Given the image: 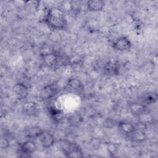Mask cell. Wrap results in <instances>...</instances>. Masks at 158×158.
<instances>
[{
	"label": "cell",
	"instance_id": "cell-1",
	"mask_svg": "<svg viewBox=\"0 0 158 158\" xmlns=\"http://www.w3.org/2000/svg\"><path fill=\"white\" fill-rule=\"evenodd\" d=\"M44 22L54 30H64L67 27L64 12L59 7L49 8L44 17Z\"/></svg>",
	"mask_w": 158,
	"mask_h": 158
},
{
	"label": "cell",
	"instance_id": "cell-2",
	"mask_svg": "<svg viewBox=\"0 0 158 158\" xmlns=\"http://www.w3.org/2000/svg\"><path fill=\"white\" fill-rule=\"evenodd\" d=\"M132 43L130 40L125 36L115 38L112 43V47L118 51H127L131 48Z\"/></svg>",
	"mask_w": 158,
	"mask_h": 158
},
{
	"label": "cell",
	"instance_id": "cell-3",
	"mask_svg": "<svg viewBox=\"0 0 158 158\" xmlns=\"http://www.w3.org/2000/svg\"><path fill=\"white\" fill-rule=\"evenodd\" d=\"M12 89L16 98L19 100L24 99L28 96V88L23 83L18 82L15 83Z\"/></svg>",
	"mask_w": 158,
	"mask_h": 158
},
{
	"label": "cell",
	"instance_id": "cell-4",
	"mask_svg": "<svg viewBox=\"0 0 158 158\" xmlns=\"http://www.w3.org/2000/svg\"><path fill=\"white\" fill-rule=\"evenodd\" d=\"M39 138L41 146L44 149L51 148L55 143V137L49 131H44Z\"/></svg>",
	"mask_w": 158,
	"mask_h": 158
},
{
	"label": "cell",
	"instance_id": "cell-5",
	"mask_svg": "<svg viewBox=\"0 0 158 158\" xmlns=\"http://www.w3.org/2000/svg\"><path fill=\"white\" fill-rule=\"evenodd\" d=\"M36 143L32 140H27L20 145V151L26 156H30L33 154L36 151Z\"/></svg>",
	"mask_w": 158,
	"mask_h": 158
},
{
	"label": "cell",
	"instance_id": "cell-6",
	"mask_svg": "<svg viewBox=\"0 0 158 158\" xmlns=\"http://www.w3.org/2000/svg\"><path fill=\"white\" fill-rule=\"evenodd\" d=\"M45 130L38 126H33L25 130L24 135L29 139H35L39 138Z\"/></svg>",
	"mask_w": 158,
	"mask_h": 158
},
{
	"label": "cell",
	"instance_id": "cell-7",
	"mask_svg": "<svg viewBox=\"0 0 158 158\" xmlns=\"http://www.w3.org/2000/svg\"><path fill=\"white\" fill-rule=\"evenodd\" d=\"M128 109L130 113L136 117H138L146 112V106L143 104L137 102H130L128 104Z\"/></svg>",
	"mask_w": 158,
	"mask_h": 158
},
{
	"label": "cell",
	"instance_id": "cell-8",
	"mask_svg": "<svg viewBox=\"0 0 158 158\" xmlns=\"http://www.w3.org/2000/svg\"><path fill=\"white\" fill-rule=\"evenodd\" d=\"M105 6V2L101 0H89L86 2V7L90 12H99L102 10Z\"/></svg>",
	"mask_w": 158,
	"mask_h": 158
},
{
	"label": "cell",
	"instance_id": "cell-9",
	"mask_svg": "<svg viewBox=\"0 0 158 158\" xmlns=\"http://www.w3.org/2000/svg\"><path fill=\"white\" fill-rule=\"evenodd\" d=\"M67 86L71 89L75 91H81L84 89V86L82 82L78 78L72 77L67 81Z\"/></svg>",
	"mask_w": 158,
	"mask_h": 158
},
{
	"label": "cell",
	"instance_id": "cell-10",
	"mask_svg": "<svg viewBox=\"0 0 158 158\" xmlns=\"http://www.w3.org/2000/svg\"><path fill=\"white\" fill-rule=\"evenodd\" d=\"M131 139L136 143H141L144 142L147 139V136L145 131L135 130L131 134H130Z\"/></svg>",
	"mask_w": 158,
	"mask_h": 158
},
{
	"label": "cell",
	"instance_id": "cell-11",
	"mask_svg": "<svg viewBox=\"0 0 158 158\" xmlns=\"http://www.w3.org/2000/svg\"><path fill=\"white\" fill-rule=\"evenodd\" d=\"M118 127L121 130V131L128 135L131 134L136 130L134 124L127 121L119 122Z\"/></svg>",
	"mask_w": 158,
	"mask_h": 158
},
{
	"label": "cell",
	"instance_id": "cell-12",
	"mask_svg": "<svg viewBox=\"0 0 158 158\" xmlns=\"http://www.w3.org/2000/svg\"><path fill=\"white\" fill-rule=\"evenodd\" d=\"M23 113L28 116L33 115L36 111V104L33 101H27L24 103L22 107Z\"/></svg>",
	"mask_w": 158,
	"mask_h": 158
},
{
	"label": "cell",
	"instance_id": "cell-13",
	"mask_svg": "<svg viewBox=\"0 0 158 158\" xmlns=\"http://www.w3.org/2000/svg\"><path fill=\"white\" fill-rule=\"evenodd\" d=\"M104 73L106 75H117L118 73V67L117 64L109 61L107 62L104 67Z\"/></svg>",
	"mask_w": 158,
	"mask_h": 158
},
{
	"label": "cell",
	"instance_id": "cell-14",
	"mask_svg": "<svg viewBox=\"0 0 158 158\" xmlns=\"http://www.w3.org/2000/svg\"><path fill=\"white\" fill-rule=\"evenodd\" d=\"M43 60L47 65L49 67H52L57 64L58 57L54 53L51 52L48 54H45L43 56Z\"/></svg>",
	"mask_w": 158,
	"mask_h": 158
},
{
	"label": "cell",
	"instance_id": "cell-15",
	"mask_svg": "<svg viewBox=\"0 0 158 158\" xmlns=\"http://www.w3.org/2000/svg\"><path fill=\"white\" fill-rule=\"evenodd\" d=\"M57 92V88L54 85H48L47 86H45L42 91H41V95L43 96V98H51L53 96L55 95V94Z\"/></svg>",
	"mask_w": 158,
	"mask_h": 158
},
{
	"label": "cell",
	"instance_id": "cell-16",
	"mask_svg": "<svg viewBox=\"0 0 158 158\" xmlns=\"http://www.w3.org/2000/svg\"><path fill=\"white\" fill-rule=\"evenodd\" d=\"M67 157H83L84 154L82 150L78 147H73L69 151L64 153Z\"/></svg>",
	"mask_w": 158,
	"mask_h": 158
},
{
	"label": "cell",
	"instance_id": "cell-17",
	"mask_svg": "<svg viewBox=\"0 0 158 158\" xmlns=\"http://www.w3.org/2000/svg\"><path fill=\"white\" fill-rule=\"evenodd\" d=\"M106 149L110 156L114 157L119 150V144L117 143H108L106 144Z\"/></svg>",
	"mask_w": 158,
	"mask_h": 158
},
{
	"label": "cell",
	"instance_id": "cell-18",
	"mask_svg": "<svg viewBox=\"0 0 158 158\" xmlns=\"http://www.w3.org/2000/svg\"><path fill=\"white\" fill-rule=\"evenodd\" d=\"M25 5H27L32 10H36L40 4V1H27L24 2Z\"/></svg>",
	"mask_w": 158,
	"mask_h": 158
},
{
	"label": "cell",
	"instance_id": "cell-19",
	"mask_svg": "<svg viewBox=\"0 0 158 158\" xmlns=\"http://www.w3.org/2000/svg\"><path fill=\"white\" fill-rule=\"evenodd\" d=\"M157 94L156 93H152L149 94L145 99V101L146 104H152L154 103L157 101Z\"/></svg>",
	"mask_w": 158,
	"mask_h": 158
},
{
	"label": "cell",
	"instance_id": "cell-20",
	"mask_svg": "<svg viewBox=\"0 0 158 158\" xmlns=\"http://www.w3.org/2000/svg\"><path fill=\"white\" fill-rule=\"evenodd\" d=\"M9 146L10 143L9 139L6 137L2 136L0 139V147L1 149H6L9 147Z\"/></svg>",
	"mask_w": 158,
	"mask_h": 158
}]
</instances>
